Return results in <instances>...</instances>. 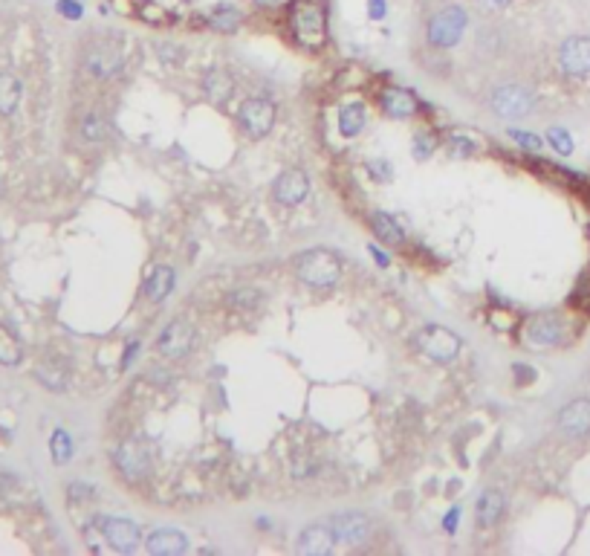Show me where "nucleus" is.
Segmentation results:
<instances>
[{"instance_id":"obj_1","label":"nucleus","mask_w":590,"mask_h":556,"mask_svg":"<svg viewBox=\"0 0 590 556\" xmlns=\"http://www.w3.org/2000/svg\"><path fill=\"white\" fill-rule=\"evenodd\" d=\"M289 29L295 35V41L307 50H322L327 41V17L322 6H316L312 0H295L289 6Z\"/></svg>"},{"instance_id":"obj_2","label":"nucleus","mask_w":590,"mask_h":556,"mask_svg":"<svg viewBox=\"0 0 590 556\" xmlns=\"http://www.w3.org/2000/svg\"><path fill=\"white\" fill-rule=\"evenodd\" d=\"M298 278L310 287H333L342 278V261L327 249H310L295 264Z\"/></svg>"},{"instance_id":"obj_3","label":"nucleus","mask_w":590,"mask_h":556,"mask_svg":"<svg viewBox=\"0 0 590 556\" xmlns=\"http://www.w3.org/2000/svg\"><path fill=\"white\" fill-rule=\"evenodd\" d=\"M414 345L434 362H448L460 354V339L448 328H440V324H425V328H420L414 333Z\"/></svg>"},{"instance_id":"obj_4","label":"nucleus","mask_w":590,"mask_h":556,"mask_svg":"<svg viewBox=\"0 0 590 556\" xmlns=\"http://www.w3.org/2000/svg\"><path fill=\"white\" fill-rule=\"evenodd\" d=\"M466 29V12L460 6H446L443 12H437L428 24V44L431 47H455L460 41V35Z\"/></svg>"},{"instance_id":"obj_5","label":"nucleus","mask_w":590,"mask_h":556,"mask_svg":"<svg viewBox=\"0 0 590 556\" xmlns=\"http://www.w3.org/2000/svg\"><path fill=\"white\" fill-rule=\"evenodd\" d=\"M533 107V93L518 84H504L492 93V110L504 119H521Z\"/></svg>"},{"instance_id":"obj_6","label":"nucleus","mask_w":590,"mask_h":556,"mask_svg":"<svg viewBox=\"0 0 590 556\" xmlns=\"http://www.w3.org/2000/svg\"><path fill=\"white\" fill-rule=\"evenodd\" d=\"M116 464H119L122 475L128 481H142L148 467H151V455L142 440H125V444L116 449Z\"/></svg>"},{"instance_id":"obj_7","label":"nucleus","mask_w":590,"mask_h":556,"mask_svg":"<svg viewBox=\"0 0 590 556\" xmlns=\"http://www.w3.org/2000/svg\"><path fill=\"white\" fill-rule=\"evenodd\" d=\"M324 522L333 530V536H336V542H345V545H359L370 533V522L362 513H342V516H333V519H324Z\"/></svg>"},{"instance_id":"obj_8","label":"nucleus","mask_w":590,"mask_h":556,"mask_svg":"<svg viewBox=\"0 0 590 556\" xmlns=\"http://www.w3.org/2000/svg\"><path fill=\"white\" fill-rule=\"evenodd\" d=\"M191 342H194L191 324H186V322H171L168 328L160 333V339H156V348H160V354L168 356V359H183V356L191 351Z\"/></svg>"},{"instance_id":"obj_9","label":"nucleus","mask_w":590,"mask_h":556,"mask_svg":"<svg viewBox=\"0 0 590 556\" xmlns=\"http://www.w3.org/2000/svg\"><path fill=\"white\" fill-rule=\"evenodd\" d=\"M241 122L252 137H266L275 122V107L266 99H246L241 107Z\"/></svg>"},{"instance_id":"obj_10","label":"nucleus","mask_w":590,"mask_h":556,"mask_svg":"<svg viewBox=\"0 0 590 556\" xmlns=\"http://www.w3.org/2000/svg\"><path fill=\"white\" fill-rule=\"evenodd\" d=\"M561 70L567 75H587L590 73V38H567L561 52H559Z\"/></svg>"},{"instance_id":"obj_11","label":"nucleus","mask_w":590,"mask_h":556,"mask_svg":"<svg viewBox=\"0 0 590 556\" xmlns=\"http://www.w3.org/2000/svg\"><path fill=\"white\" fill-rule=\"evenodd\" d=\"M307 191H310V180L301 168L284 171V174L278 177V183H275V197H278V203H284V206L301 203L307 197Z\"/></svg>"},{"instance_id":"obj_12","label":"nucleus","mask_w":590,"mask_h":556,"mask_svg":"<svg viewBox=\"0 0 590 556\" xmlns=\"http://www.w3.org/2000/svg\"><path fill=\"white\" fill-rule=\"evenodd\" d=\"M559 429L570 437H584L590 432V400L567 403L559 414Z\"/></svg>"},{"instance_id":"obj_13","label":"nucleus","mask_w":590,"mask_h":556,"mask_svg":"<svg viewBox=\"0 0 590 556\" xmlns=\"http://www.w3.org/2000/svg\"><path fill=\"white\" fill-rule=\"evenodd\" d=\"M98 525H102L105 539L119 553H133L136 545H139V530H136L130 522H125V519H102Z\"/></svg>"},{"instance_id":"obj_14","label":"nucleus","mask_w":590,"mask_h":556,"mask_svg":"<svg viewBox=\"0 0 590 556\" xmlns=\"http://www.w3.org/2000/svg\"><path fill=\"white\" fill-rule=\"evenodd\" d=\"M379 105L393 119H411L417 113V99L402 87H385L379 93Z\"/></svg>"},{"instance_id":"obj_15","label":"nucleus","mask_w":590,"mask_h":556,"mask_svg":"<svg viewBox=\"0 0 590 556\" xmlns=\"http://www.w3.org/2000/svg\"><path fill=\"white\" fill-rule=\"evenodd\" d=\"M333 545H336V536H333V530L327 527V522L307 527L298 539V550L307 553V556H324V553L333 550Z\"/></svg>"},{"instance_id":"obj_16","label":"nucleus","mask_w":590,"mask_h":556,"mask_svg":"<svg viewBox=\"0 0 590 556\" xmlns=\"http://www.w3.org/2000/svg\"><path fill=\"white\" fill-rule=\"evenodd\" d=\"M119 67H122V55L116 47L98 44L87 52V70L96 75V79H107V75H113Z\"/></svg>"},{"instance_id":"obj_17","label":"nucleus","mask_w":590,"mask_h":556,"mask_svg":"<svg viewBox=\"0 0 590 556\" xmlns=\"http://www.w3.org/2000/svg\"><path fill=\"white\" fill-rule=\"evenodd\" d=\"M527 339L536 342V345H559L564 339V331H561V322L550 313H541L536 316L533 322L527 324Z\"/></svg>"},{"instance_id":"obj_18","label":"nucleus","mask_w":590,"mask_h":556,"mask_svg":"<svg viewBox=\"0 0 590 556\" xmlns=\"http://www.w3.org/2000/svg\"><path fill=\"white\" fill-rule=\"evenodd\" d=\"M186 548H188L186 536L176 533V530H153L148 536V550L153 556H176V553H183Z\"/></svg>"},{"instance_id":"obj_19","label":"nucleus","mask_w":590,"mask_h":556,"mask_svg":"<svg viewBox=\"0 0 590 556\" xmlns=\"http://www.w3.org/2000/svg\"><path fill=\"white\" fill-rule=\"evenodd\" d=\"M504 513V495L498 490H486L478 498V525L481 527H492Z\"/></svg>"},{"instance_id":"obj_20","label":"nucleus","mask_w":590,"mask_h":556,"mask_svg":"<svg viewBox=\"0 0 590 556\" xmlns=\"http://www.w3.org/2000/svg\"><path fill=\"white\" fill-rule=\"evenodd\" d=\"M370 226H373V232H377V238L382 241V243H391V246H400L402 243V229L397 226V220H393L391 215H385V212H373L370 215Z\"/></svg>"},{"instance_id":"obj_21","label":"nucleus","mask_w":590,"mask_h":556,"mask_svg":"<svg viewBox=\"0 0 590 556\" xmlns=\"http://www.w3.org/2000/svg\"><path fill=\"white\" fill-rule=\"evenodd\" d=\"M365 105L362 102H350L342 107V117H339V130L342 137H356V133L365 128Z\"/></svg>"},{"instance_id":"obj_22","label":"nucleus","mask_w":590,"mask_h":556,"mask_svg":"<svg viewBox=\"0 0 590 556\" xmlns=\"http://www.w3.org/2000/svg\"><path fill=\"white\" fill-rule=\"evenodd\" d=\"M203 87H206V93H209V99H211V102H226L229 96H232V90H234L232 75H229V73H223V70H211V73L206 75Z\"/></svg>"},{"instance_id":"obj_23","label":"nucleus","mask_w":590,"mask_h":556,"mask_svg":"<svg viewBox=\"0 0 590 556\" xmlns=\"http://www.w3.org/2000/svg\"><path fill=\"white\" fill-rule=\"evenodd\" d=\"M171 287H174V273L168 270V266H156L148 278V284H145V293H148L151 301H162L171 293Z\"/></svg>"},{"instance_id":"obj_24","label":"nucleus","mask_w":590,"mask_h":556,"mask_svg":"<svg viewBox=\"0 0 590 556\" xmlns=\"http://www.w3.org/2000/svg\"><path fill=\"white\" fill-rule=\"evenodd\" d=\"M17 99H21V82L9 73H0V113L9 117L17 107Z\"/></svg>"},{"instance_id":"obj_25","label":"nucleus","mask_w":590,"mask_h":556,"mask_svg":"<svg viewBox=\"0 0 590 556\" xmlns=\"http://www.w3.org/2000/svg\"><path fill=\"white\" fill-rule=\"evenodd\" d=\"M17 362H21V342L6 324H0V366H17Z\"/></svg>"},{"instance_id":"obj_26","label":"nucleus","mask_w":590,"mask_h":556,"mask_svg":"<svg viewBox=\"0 0 590 556\" xmlns=\"http://www.w3.org/2000/svg\"><path fill=\"white\" fill-rule=\"evenodd\" d=\"M238 24H241V15H238V9L220 6L218 12L211 15V27H214V29H220V32H232V29H238Z\"/></svg>"},{"instance_id":"obj_27","label":"nucleus","mask_w":590,"mask_h":556,"mask_svg":"<svg viewBox=\"0 0 590 556\" xmlns=\"http://www.w3.org/2000/svg\"><path fill=\"white\" fill-rule=\"evenodd\" d=\"M52 458H55V464H67L70 461V455H73V440H70V435L67 432H61L58 429L55 435H52Z\"/></svg>"},{"instance_id":"obj_28","label":"nucleus","mask_w":590,"mask_h":556,"mask_svg":"<svg viewBox=\"0 0 590 556\" xmlns=\"http://www.w3.org/2000/svg\"><path fill=\"white\" fill-rule=\"evenodd\" d=\"M547 140H550V145H553L559 154H573V140H570V133L564 130V128H550L547 130Z\"/></svg>"},{"instance_id":"obj_29","label":"nucleus","mask_w":590,"mask_h":556,"mask_svg":"<svg viewBox=\"0 0 590 556\" xmlns=\"http://www.w3.org/2000/svg\"><path fill=\"white\" fill-rule=\"evenodd\" d=\"M82 137L90 140V142H98L105 137V122L96 117V113H87V117L82 119Z\"/></svg>"},{"instance_id":"obj_30","label":"nucleus","mask_w":590,"mask_h":556,"mask_svg":"<svg viewBox=\"0 0 590 556\" xmlns=\"http://www.w3.org/2000/svg\"><path fill=\"white\" fill-rule=\"evenodd\" d=\"M434 148H437V140L428 137V133H420V137L414 140V157H417V160H428Z\"/></svg>"},{"instance_id":"obj_31","label":"nucleus","mask_w":590,"mask_h":556,"mask_svg":"<svg viewBox=\"0 0 590 556\" xmlns=\"http://www.w3.org/2000/svg\"><path fill=\"white\" fill-rule=\"evenodd\" d=\"M513 140L521 148H529V151H538L541 148V140L536 137V133H527V130H513Z\"/></svg>"},{"instance_id":"obj_32","label":"nucleus","mask_w":590,"mask_h":556,"mask_svg":"<svg viewBox=\"0 0 590 556\" xmlns=\"http://www.w3.org/2000/svg\"><path fill=\"white\" fill-rule=\"evenodd\" d=\"M368 171H370L373 177H379V180L391 177V165H388L385 160H373V163H368Z\"/></svg>"},{"instance_id":"obj_33","label":"nucleus","mask_w":590,"mask_h":556,"mask_svg":"<svg viewBox=\"0 0 590 556\" xmlns=\"http://www.w3.org/2000/svg\"><path fill=\"white\" fill-rule=\"evenodd\" d=\"M261 296H258V290H238V293H232V301L234 304H255Z\"/></svg>"},{"instance_id":"obj_34","label":"nucleus","mask_w":590,"mask_h":556,"mask_svg":"<svg viewBox=\"0 0 590 556\" xmlns=\"http://www.w3.org/2000/svg\"><path fill=\"white\" fill-rule=\"evenodd\" d=\"M58 9H61L64 15H70V17H78V15H82V6L73 3V0H61V3H58Z\"/></svg>"},{"instance_id":"obj_35","label":"nucleus","mask_w":590,"mask_h":556,"mask_svg":"<svg viewBox=\"0 0 590 556\" xmlns=\"http://www.w3.org/2000/svg\"><path fill=\"white\" fill-rule=\"evenodd\" d=\"M515 371H518V382H527V380L533 382V377H536L533 368H527V366H515Z\"/></svg>"},{"instance_id":"obj_36","label":"nucleus","mask_w":590,"mask_h":556,"mask_svg":"<svg viewBox=\"0 0 590 556\" xmlns=\"http://www.w3.org/2000/svg\"><path fill=\"white\" fill-rule=\"evenodd\" d=\"M87 484H73V490H70V495H93V490H84Z\"/></svg>"},{"instance_id":"obj_37","label":"nucleus","mask_w":590,"mask_h":556,"mask_svg":"<svg viewBox=\"0 0 590 556\" xmlns=\"http://www.w3.org/2000/svg\"><path fill=\"white\" fill-rule=\"evenodd\" d=\"M483 6H489V9H501V6H506L509 0H481Z\"/></svg>"},{"instance_id":"obj_38","label":"nucleus","mask_w":590,"mask_h":556,"mask_svg":"<svg viewBox=\"0 0 590 556\" xmlns=\"http://www.w3.org/2000/svg\"><path fill=\"white\" fill-rule=\"evenodd\" d=\"M370 3H373V9H370V12H373V17H382V12H385L382 0H370Z\"/></svg>"},{"instance_id":"obj_39","label":"nucleus","mask_w":590,"mask_h":556,"mask_svg":"<svg viewBox=\"0 0 590 556\" xmlns=\"http://www.w3.org/2000/svg\"><path fill=\"white\" fill-rule=\"evenodd\" d=\"M370 253H373V255H377V261H379V264H382V266H385V264H388V258H385V255H382V253H379V249H377V246H370Z\"/></svg>"},{"instance_id":"obj_40","label":"nucleus","mask_w":590,"mask_h":556,"mask_svg":"<svg viewBox=\"0 0 590 556\" xmlns=\"http://www.w3.org/2000/svg\"><path fill=\"white\" fill-rule=\"evenodd\" d=\"M255 3H261V6H275L278 0H255Z\"/></svg>"}]
</instances>
